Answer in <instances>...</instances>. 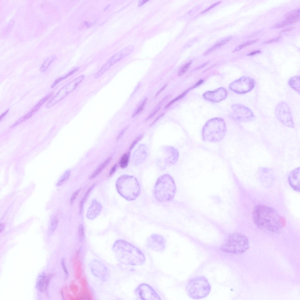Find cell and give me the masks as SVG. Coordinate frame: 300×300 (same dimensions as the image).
<instances>
[{
	"instance_id": "1",
	"label": "cell",
	"mask_w": 300,
	"mask_h": 300,
	"mask_svg": "<svg viewBox=\"0 0 300 300\" xmlns=\"http://www.w3.org/2000/svg\"><path fill=\"white\" fill-rule=\"evenodd\" d=\"M252 217L255 225L262 230L278 233L282 229L281 216L275 209L271 207L258 204L253 209Z\"/></svg>"
},
{
	"instance_id": "2",
	"label": "cell",
	"mask_w": 300,
	"mask_h": 300,
	"mask_svg": "<svg viewBox=\"0 0 300 300\" xmlns=\"http://www.w3.org/2000/svg\"><path fill=\"white\" fill-rule=\"evenodd\" d=\"M112 250L117 260L126 265H140L146 260L143 253L138 248L123 240L116 241L113 244Z\"/></svg>"
},
{
	"instance_id": "3",
	"label": "cell",
	"mask_w": 300,
	"mask_h": 300,
	"mask_svg": "<svg viewBox=\"0 0 300 300\" xmlns=\"http://www.w3.org/2000/svg\"><path fill=\"white\" fill-rule=\"evenodd\" d=\"M226 126L221 118H212L204 125L202 129V138L204 141L217 143L221 141L226 132Z\"/></svg>"
},
{
	"instance_id": "4",
	"label": "cell",
	"mask_w": 300,
	"mask_h": 300,
	"mask_svg": "<svg viewBox=\"0 0 300 300\" xmlns=\"http://www.w3.org/2000/svg\"><path fill=\"white\" fill-rule=\"evenodd\" d=\"M116 187L119 194L128 201L135 200L141 193L137 180L132 175H124L120 176L116 181Z\"/></svg>"
},
{
	"instance_id": "5",
	"label": "cell",
	"mask_w": 300,
	"mask_h": 300,
	"mask_svg": "<svg viewBox=\"0 0 300 300\" xmlns=\"http://www.w3.org/2000/svg\"><path fill=\"white\" fill-rule=\"evenodd\" d=\"M176 187L173 178L169 174L161 175L157 179L155 185L154 195L161 202H169L174 198Z\"/></svg>"
},
{
	"instance_id": "6",
	"label": "cell",
	"mask_w": 300,
	"mask_h": 300,
	"mask_svg": "<svg viewBox=\"0 0 300 300\" xmlns=\"http://www.w3.org/2000/svg\"><path fill=\"white\" fill-rule=\"evenodd\" d=\"M249 247V241L246 236L240 233H234L228 237L220 249L228 253L240 254L245 252Z\"/></svg>"
},
{
	"instance_id": "7",
	"label": "cell",
	"mask_w": 300,
	"mask_h": 300,
	"mask_svg": "<svg viewBox=\"0 0 300 300\" xmlns=\"http://www.w3.org/2000/svg\"><path fill=\"white\" fill-rule=\"evenodd\" d=\"M211 289L209 283L207 279L204 277H198L193 278L189 282L187 291L190 297L196 299L207 296Z\"/></svg>"
},
{
	"instance_id": "8",
	"label": "cell",
	"mask_w": 300,
	"mask_h": 300,
	"mask_svg": "<svg viewBox=\"0 0 300 300\" xmlns=\"http://www.w3.org/2000/svg\"><path fill=\"white\" fill-rule=\"evenodd\" d=\"M85 76L81 75L64 86L46 104L45 107L48 109L59 102L73 91L84 79Z\"/></svg>"
},
{
	"instance_id": "9",
	"label": "cell",
	"mask_w": 300,
	"mask_h": 300,
	"mask_svg": "<svg viewBox=\"0 0 300 300\" xmlns=\"http://www.w3.org/2000/svg\"><path fill=\"white\" fill-rule=\"evenodd\" d=\"M134 50V47L129 45L110 58L100 69L94 75V78L97 79L101 76L108 70L113 65L124 57L130 54Z\"/></svg>"
},
{
	"instance_id": "10",
	"label": "cell",
	"mask_w": 300,
	"mask_h": 300,
	"mask_svg": "<svg viewBox=\"0 0 300 300\" xmlns=\"http://www.w3.org/2000/svg\"><path fill=\"white\" fill-rule=\"evenodd\" d=\"M231 108L232 117L237 121L249 122L255 119V117L251 110L243 105L234 104L232 105Z\"/></svg>"
},
{
	"instance_id": "11",
	"label": "cell",
	"mask_w": 300,
	"mask_h": 300,
	"mask_svg": "<svg viewBox=\"0 0 300 300\" xmlns=\"http://www.w3.org/2000/svg\"><path fill=\"white\" fill-rule=\"evenodd\" d=\"M275 113L277 119L283 124L290 128H294L290 109L286 102H279L275 108Z\"/></svg>"
},
{
	"instance_id": "12",
	"label": "cell",
	"mask_w": 300,
	"mask_h": 300,
	"mask_svg": "<svg viewBox=\"0 0 300 300\" xmlns=\"http://www.w3.org/2000/svg\"><path fill=\"white\" fill-rule=\"evenodd\" d=\"M254 85L255 82L253 79L248 76H243L231 83L229 87L236 93H244L252 90Z\"/></svg>"
},
{
	"instance_id": "13",
	"label": "cell",
	"mask_w": 300,
	"mask_h": 300,
	"mask_svg": "<svg viewBox=\"0 0 300 300\" xmlns=\"http://www.w3.org/2000/svg\"><path fill=\"white\" fill-rule=\"evenodd\" d=\"M135 293L142 300H159L161 299L151 286L145 284L139 285L135 289Z\"/></svg>"
},
{
	"instance_id": "14",
	"label": "cell",
	"mask_w": 300,
	"mask_h": 300,
	"mask_svg": "<svg viewBox=\"0 0 300 300\" xmlns=\"http://www.w3.org/2000/svg\"><path fill=\"white\" fill-rule=\"evenodd\" d=\"M90 268L92 273L103 281L107 280L109 276V272L107 267L102 262L94 260L90 263Z\"/></svg>"
},
{
	"instance_id": "15",
	"label": "cell",
	"mask_w": 300,
	"mask_h": 300,
	"mask_svg": "<svg viewBox=\"0 0 300 300\" xmlns=\"http://www.w3.org/2000/svg\"><path fill=\"white\" fill-rule=\"evenodd\" d=\"M147 247L152 250L158 252L163 251L166 247V241L161 235L153 234L147 238L146 243Z\"/></svg>"
},
{
	"instance_id": "16",
	"label": "cell",
	"mask_w": 300,
	"mask_h": 300,
	"mask_svg": "<svg viewBox=\"0 0 300 300\" xmlns=\"http://www.w3.org/2000/svg\"><path fill=\"white\" fill-rule=\"evenodd\" d=\"M227 93L226 90L222 87L219 88L213 91H208L203 95L204 98L213 102H219L225 99Z\"/></svg>"
},
{
	"instance_id": "17",
	"label": "cell",
	"mask_w": 300,
	"mask_h": 300,
	"mask_svg": "<svg viewBox=\"0 0 300 300\" xmlns=\"http://www.w3.org/2000/svg\"><path fill=\"white\" fill-rule=\"evenodd\" d=\"M147 147L144 144L139 145L133 154L132 160L135 166H137L142 163L146 159L147 156Z\"/></svg>"
},
{
	"instance_id": "18",
	"label": "cell",
	"mask_w": 300,
	"mask_h": 300,
	"mask_svg": "<svg viewBox=\"0 0 300 300\" xmlns=\"http://www.w3.org/2000/svg\"><path fill=\"white\" fill-rule=\"evenodd\" d=\"M300 167L292 171L288 176V181L291 187L294 191L300 192Z\"/></svg>"
},
{
	"instance_id": "19",
	"label": "cell",
	"mask_w": 300,
	"mask_h": 300,
	"mask_svg": "<svg viewBox=\"0 0 300 300\" xmlns=\"http://www.w3.org/2000/svg\"><path fill=\"white\" fill-rule=\"evenodd\" d=\"M102 206L96 199L93 200L91 205L88 209L86 213L87 218L93 220L99 216L102 210Z\"/></svg>"
},
{
	"instance_id": "20",
	"label": "cell",
	"mask_w": 300,
	"mask_h": 300,
	"mask_svg": "<svg viewBox=\"0 0 300 300\" xmlns=\"http://www.w3.org/2000/svg\"><path fill=\"white\" fill-rule=\"evenodd\" d=\"M165 152L167 153L168 156L165 160V163L168 166H172L177 161L179 156L178 150L172 146H166L164 148Z\"/></svg>"
},
{
	"instance_id": "21",
	"label": "cell",
	"mask_w": 300,
	"mask_h": 300,
	"mask_svg": "<svg viewBox=\"0 0 300 300\" xmlns=\"http://www.w3.org/2000/svg\"><path fill=\"white\" fill-rule=\"evenodd\" d=\"M79 252L76 253L73 260V265L75 269V277L77 279L81 277V265L79 259Z\"/></svg>"
},
{
	"instance_id": "22",
	"label": "cell",
	"mask_w": 300,
	"mask_h": 300,
	"mask_svg": "<svg viewBox=\"0 0 300 300\" xmlns=\"http://www.w3.org/2000/svg\"><path fill=\"white\" fill-rule=\"evenodd\" d=\"M46 280V275L44 272L41 273L38 277L36 287L37 289L40 292L43 293L44 291Z\"/></svg>"
},
{
	"instance_id": "23",
	"label": "cell",
	"mask_w": 300,
	"mask_h": 300,
	"mask_svg": "<svg viewBox=\"0 0 300 300\" xmlns=\"http://www.w3.org/2000/svg\"><path fill=\"white\" fill-rule=\"evenodd\" d=\"M53 93L51 92L40 100L28 113L32 117L39 109L43 104L53 95Z\"/></svg>"
},
{
	"instance_id": "24",
	"label": "cell",
	"mask_w": 300,
	"mask_h": 300,
	"mask_svg": "<svg viewBox=\"0 0 300 300\" xmlns=\"http://www.w3.org/2000/svg\"><path fill=\"white\" fill-rule=\"evenodd\" d=\"M232 38L231 36L225 38L216 43L214 45L208 49L204 55H206L212 52L217 49L225 44L230 40Z\"/></svg>"
},
{
	"instance_id": "25",
	"label": "cell",
	"mask_w": 300,
	"mask_h": 300,
	"mask_svg": "<svg viewBox=\"0 0 300 300\" xmlns=\"http://www.w3.org/2000/svg\"><path fill=\"white\" fill-rule=\"evenodd\" d=\"M299 8H297L287 13L285 15V17L286 19L291 20L294 23L299 20Z\"/></svg>"
},
{
	"instance_id": "26",
	"label": "cell",
	"mask_w": 300,
	"mask_h": 300,
	"mask_svg": "<svg viewBox=\"0 0 300 300\" xmlns=\"http://www.w3.org/2000/svg\"><path fill=\"white\" fill-rule=\"evenodd\" d=\"M56 58V56L54 54L48 57L45 60L40 68V71L41 73L45 72L50 65L54 62Z\"/></svg>"
},
{
	"instance_id": "27",
	"label": "cell",
	"mask_w": 300,
	"mask_h": 300,
	"mask_svg": "<svg viewBox=\"0 0 300 300\" xmlns=\"http://www.w3.org/2000/svg\"><path fill=\"white\" fill-rule=\"evenodd\" d=\"M288 83L291 88L299 93L300 76H294L292 77L289 79Z\"/></svg>"
},
{
	"instance_id": "28",
	"label": "cell",
	"mask_w": 300,
	"mask_h": 300,
	"mask_svg": "<svg viewBox=\"0 0 300 300\" xmlns=\"http://www.w3.org/2000/svg\"><path fill=\"white\" fill-rule=\"evenodd\" d=\"M111 159V158H109L105 161L90 176L89 179H93L98 176L108 165Z\"/></svg>"
},
{
	"instance_id": "29",
	"label": "cell",
	"mask_w": 300,
	"mask_h": 300,
	"mask_svg": "<svg viewBox=\"0 0 300 300\" xmlns=\"http://www.w3.org/2000/svg\"><path fill=\"white\" fill-rule=\"evenodd\" d=\"M79 69L78 68H77L74 69L70 71L66 74L64 76H62L59 78L56 79L52 83L51 85V88H52L54 87L56 85L58 84L62 80L65 79L66 78H67L68 76L72 75L74 73H75L76 71Z\"/></svg>"
},
{
	"instance_id": "30",
	"label": "cell",
	"mask_w": 300,
	"mask_h": 300,
	"mask_svg": "<svg viewBox=\"0 0 300 300\" xmlns=\"http://www.w3.org/2000/svg\"><path fill=\"white\" fill-rule=\"evenodd\" d=\"M94 186L95 184H94L88 188L86 192L84 195L81 200L79 204L80 213H81L82 212L83 205L87 199L90 193L93 189Z\"/></svg>"
},
{
	"instance_id": "31",
	"label": "cell",
	"mask_w": 300,
	"mask_h": 300,
	"mask_svg": "<svg viewBox=\"0 0 300 300\" xmlns=\"http://www.w3.org/2000/svg\"><path fill=\"white\" fill-rule=\"evenodd\" d=\"M71 174V171H66L61 175L57 183V186H60L69 178Z\"/></svg>"
},
{
	"instance_id": "32",
	"label": "cell",
	"mask_w": 300,
	"mask_h": 300,
	"mask_svg": "<svg viewBox=\"0 0 300 300\" xmlns=\"http://www.w3.org/2000/svg\"><path fill=\"white\" fill-rule=\"evenodd\" d=\"M129 154V153L124 154L121 157L120 161V166L122 168H126L128 163Z\"/></svg>"
},
{
	"instance_id": "33",
	"label": "cell",
	"mask_w": 300,
	"mask_h": 300,
	"mask_svg": "<svg viewBox=\"0 0 300 300\" xmlns=\"http://www.w3.org/2000/svg\"><path fill=\"white\" fill-rule=\"evenodd\" d=\"M58 224V219L55 216H53L51 217L50 221V232H53L56 228Z\"/></svg>"
},
{
	"instance_id": "34",
	"label": "cell",
	"mask_w": 300,
	"mask_h": 300,
	"mask_svg": "<svg viewBox=\"0 0 300 300\" xmlns=\"http://www.w3.org/2000/svg\"><path fill=\"white\" fill-rule=\"evenodd\" d=\"M258 39H256L253 40L245 42L237 46L234 49L233 52L238 51L246 46L250 45L256 42L258 40Z\"/></svg>"
},
{
	"instance_id": "35",
	"label": "cell",
	"mask_w": 300,
	"mask_h": 300,
	"mask_svg": "<svg viewBox=\"0 0 300 300\" xmlns=\"http://www.w3.org/2000/svg\"><path fill=\"white\" fill-rule=\"evenodd\" d=\"M192 63V62H189L183 66L178 72V76H180L184 74L189 68Z\"/></svg>"
},
{
	"instance_id": "36",
	"label": "cell",
	"mask_w": 300,
	"mask_h": 300,
	"mask_svg": "<svg viewBox=\"0 0 300 300\" xmlns=\"http://www.w3.org/2000/svg\"><path fill=\"white\" fill-rule=\"evenodd\" d=\"M78 233L79 240L82 242L84 240L85 235L84 227L82 224H80L79 226Z\"/></svg>"
},
{
	"instance_id": "37",
	"label": "cell",
	"mask_w": 300,
	"mask_h": 300,
	"mask_svg": "<svg viewBox=\"0 0 300 300\" xmlns=\"http://www.w3.org/2000/svg\"><path fill=\"white\" fill-rule=\"evenodd\" d=\"M291 24L292 23L290 21L286 19L275 25L272 28H279Z\"/></svg>"
},
{
	"instance_id": "38",
	"label": "cell",
	"mask_w": 300,
	"mask_h": 300,
	"mask_svg": "<svg viewBox=\"0 0 300 300\" xmlns=\"http://www.w3.org/2000/svg\"><path fill=\"white\" fill-rule=\"evenodd\" d=\"M189 90V89L186 91L183 92V93H182L181 94L178 96L176 98H175L174 99H173L172 101H170L166 105V107L168 108L173 103H174L175 101H176L177 100L180 99L181 98H182L187 93L188 91Z\"/></svg>"
},
{
	"instance_id": "39",
	"label": "cell",
	"mask_w": 300,
	"mask_h": 300,
	"mask_svg": "<svg viewBox=\"0 0 300 300\" xmlns=\"http://www.w3.org/2000/svg\"><path fill=\"white\" fill-rule=\"evenodd\" d=\"M81 189V188H80L77 190L71 196L70 201V203L71 204H73L74 201L79 194Z\"/></svg>"
},
{
	"instance_id": "40",
	"label": "cell",
	"mask_w": 300,
	"mask_h": 300,
	"mask_svg": "<svg viewBox=\"0 0 300 300\" xmlns=\"http://www.w3.org/2000/svg\"><path fill=\"white\" fill-rule=\"evenodd\" d=\"M61 262L65 276L66 278H67L69 276V274L66 267L65 260L64 258L62 259Z\"/></svg>"
},
{
	"instance_id": "41",
	"label": "cell",
	"mask_w": 300,
	"mask_h": 300,
	"mask_svg": "<svg viewBox=\"0 0 300 300\" xmlns=\"http://www.w3.org/2000/svg\"><path fill=\"white\" fill-rule=\"evenodd\" d=\"M147 98H145L143 102L140 105L139 108L135 112L134 115H133L132 117H134L136 115L139 113L140 112H141L143 109L144 106L145 104L146 101L147 100Z\"/></svg>"
},
{
	"instance_id": "42",
	"label": "cell",
	"mask_w": 300,
	"mask_h": 300,
	"mask_svg": "<svg viewBox=\"0 0 300 300\" xmlns=\"http://www.w3.org/2000/svg\"><path fill=\"white\" fill-rule=\"evenodd\" d=\"M143 136V134H140L139 137H138L132 143V144L131 145L129 150H131L133 147L135 146V145L138 142H139L140 140L142 138Z\"/></svg>"
},
{
	"instance_id": "43",
	"label": "cell",
	"mask_w": 300,
	"mask_h": 300,
	"mask_svg": "<svg viewBox=\"0 0 300 300\" xmlns=\"http://www.w3.org/2000/svg\"><path fill=\"white\" fill-rule=\"evenodd\" d=\"M70 289L71 291L74 293H76L79 290V287L78 286L75 284H71L70 287Z\"/></svg>"
},
{
	"instance_id": "44",
	"label": "cell",
	"mask_w": 300,
	"mask_h": 300,
	"mask_svg": "<svg viewBox=\"0 0 300 300\" xmlns=\"http://www.w3.org/2000/svg\"><path fill=\"white\" fill-rule=\"evenodd\" d=\"M221 2V1H218L216 3L214 4H213L212 5L210 6H209V7H208L207 8L205 9L204 10V11H202L201 12V14H203V13H205L207 11H208L209 10H210L211 9H212V8L216 6L217 5H218L219 4H220Z\"/></svg>"
},
{
	"instance_id": "45",
	"label": "cell",
	"mask_w": 300,
	"mask_h": 300,
	"mask_svg": "<svg viewBox=\"0 0 300 300\" xmlns=\"http://www.w3.org/2000/svg\"><path fill=\"white\" fill-rule=\"evenodd\" d=\"M117 167V166L116 164H115L112 166V167L111 168L109 173L110 175H112L114 173Z\"/></svg>"
},
{
	"instance_id": "46",
	"label": "cell",
	"mask_w": 300,
	"mask_h": 300,
	"mask_svg": "<svg viewBox=\"0 0 300 300\" xmlns=\"http://www.w3.org/2000/svg\"><path fill=\"white\" fill-rule=\"evenodd\" d=\"M80 283L82 287H84L87 286V282L84 278L81 279L80 280Z\"/></svg>"
},
{
	"instance_id": "47",
	"label": "cell",
	"mask_w": 300,
	"mask_h": 300,
	"mask_svg": "<svg viewBox=\"0 0 300 300\" xmlns=\"http://www.w3.org/2000/svg\"><path fill=\"white\" fill-rule=\"evenodd\" d=\"M279 38H277L272 39L270 40L264 42V43L265 44H268L277 41L279 39Z\"/></svg>"
},
{
	"instance_id": "48",
	"label": "cell",
	"mask_w": 300,
	"mask_h": 300,
	"mask_svg": "<svg viewBox=\"0 0 300 300\" xmlns=\"http://www.w3.org/2000/svg\"><path fill=\"white\" fill-rule=\"evenodd\" d=\"M160 108H158L153 113L151 114L150 116L147 118V120L151 118L154 116V115L158 112V111L160 109Z\"/></svg>"
},
{
	"instance_id": "49",
	"label": "cell",
	"mask_w": 300,
	"mask_h": 300,
	"mask_svg": "<svg viewBox=\"0 0 300 300\" xmlns=\"http://www.w3.org/2000/svg\"><path fill=\"white\" fill-rule=\"evenodd\" d=\"M260 52V51L259 50H257L252 52L249 54H247L248 56H252L254 55L257 53H259Z\"/></svg>"
},
{
	"instance_id": "50",
	"label": "cell",
	"mask_w": 300,
	"mask_h": 300,
	"mask_svg": "<svg viewBox=\"0 0 300 300\" xmlns=\"http://www.w3.org/2000/svg\"><path fill=\"white\" fill-rule=\"evenodd\" d=\"M167 84H166L164 86H163L157 93L155 96H158L165 88Z\"/></svg>"
},
{
	"instance_id": "51",
	"label": "cell",
	"mask_w": 300,
	"mask_h": 300,
	"mask_svg": "<svg viewBox=\"0 0 300 300\" xmlns=\"http://www.w3.org/2000/svg\"><path fill=\"white\" fill-rule=\"evenodd\" d=\"M125 129L126 128L124 129L123 130H122V131L119 133V134L117 136V139H119L122 137V135L123 134L124 132H125Z\"/></svg>"
},
{
	"instance_id": "52",
	"label": "cell",
	"mask_w": 300,
	"mask_h": 300,
	"mask_svg": "<svg viewBox=\"0 0 300 300\" xmlns=\"http://www.w3.org/2000/svg\"><path fill=\"white\" fill-rule=\"evenodd\" d=\"M164 115V114H162L161 115H160L159 116L155 119V120H154V121L153 122V123H152L151 124V125H153L154 123L155 122H156L160 118H161V117L163 116Z\"/></svg>"
},
{
	"instance_id": "53",
	"label": "cell",
	"mask_w": 300,
	"mask_h": 300,
	"mask_svg": "<svg viewBox=\"0 0 300 300\" xmlns=\"http://www.w3.org/2000/svg\"><path fill=\"white\" fill-rule=\"evenodd\" d=\"M8 110L9 109L7 110L5 112L1 114L0 116L1 120L6 115L8 112Z\"/></svg>"
},
{
	"instance_id": "54",
	"label": "cell",
	"mask_w": 300,
	"mask_h": 300,
	"mask_svg": "<svg viewBox=\"0 0 300 300\" xmlns=\"http://www.w3.org/2000/svg\"><path fill=\"white\" fill-rule=\"evenodd\" d=\"M293 28V27H289L288 28H287L286 29H284V30H282V31H281V33L284 32H286V31H288L290 30H292Z\"/></svg>"
},
{
	"instance_id": "55",
	"label": "cell",
	"mask_w": 300,
	"mask_h": 300,
	"mask_svg": "<svg viewBox=\"0 0 300 300\" xmlns=\"http://www.w3.org/2000/svg\"><path fill=\"white\" fill-rule=\"evenodd\" d=\"M147 1H148L147 0L140 1V2H139V5L141 6L144 4Z\"/></svg>"
},
{
	"instance_id": "56",
	"label": "cell",
	"mask_w": 300,
	"mask_h": 300,
	"mask_svg": "<svg viewBox=\"0 0 300 300\" xmlns=\"http://www.w3.org/2000/svg\"><path fill=\"white\" fill-rule=\"evenodd\" d=\"M4 224L1 223L0 225V232H2L4 230Z\"/></svg>"
},
{
	"instance_id": "57",
	"label": "cell",
	"mask_w": 300,
	"mask_h": 300,
	"mask_svg": "<svg viewBox=\"0 0 300 300\" xmlns=\"http://www.w3.org/2000/svg\"><path fill=\"white\" fill-rule=\"evenodd\" d=\"M203 81L202 80H200L196 83L195 85V86L194 87H196L198 86V85H200V84H201L203 82Z\"/></svg>"
}]
</instances>
